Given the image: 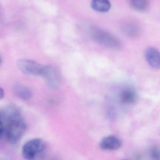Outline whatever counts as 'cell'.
Instances as JSON below:
<instances>
[{"instance_id": "obj_1", "label": "cell", "mask_w": 160, "mask_h": 160, "mask_svg": "<svg viewBox=\"0 0 160 160\" xmlns=\"http://www.w3.org/2000/svg\"><path fill=\"white\" fill-rule=\"evenodd\" d=\"M26 130V125L21 118L13 120L5 127L0 128L1 138L15 144L23 136Z\"/></svg>"}, {"instance_id": "obj_2", "label": "cell", "mask_w": 160, "mask_h": 160, "mask_svg": "<svg viewBox=\"0 0 160 160\" xmlns=\"http://www.w3.org/2000/svg\"><path fill=\"white\" fill-rule=\"evenodd\" d=\"M90 35L96 42L110 48L119 49L122 46L120 40L115 36L100 28H91Z\"/></svg>"}, {"instance_id": "obj_3", "label": "cell", "mask_w": 160, "mask_h": 160, "mask_svg": "<svg viewBox=\"0 0 160 160\" xmlns=\"http://www.w3.org/2000/svg\"><path fill=\"white\" fill-rule=\"evenodd\" d=\"M46 144L42 139L35 138L26 142L22 148V156L26 160H34L45 150Z\"/></svg>"}, {"instance_id": "obj_4", "label": "cell", "mask_w": 160, "mask_h": 160, "mask_svg": "<svg viewBox=\"0 0 160 160\" xmlns=\"http://www.w3.org/2000/svg\"><path fill=\"white\" fill-rule=\"evenodd\" d=\"M17 66L22 73L26 75L43 76L45 66L31 60L20 59L17 62Z\"/></svg>"}, {"instance_id": "obj_5", "label": "cell", "mask_w": 160, "mask_h": 160, "mask_svg": "<svg viewBox=\"0 0 160 160\" xmlns=\"http://www.w3.org/2000/svg\"><path fill=\"white\" fill-rule=\"evenodd\" d=\"M21 118L20 110L15 105L4 107L0 112V125L5 127L13 120Z\"/></svg>"}, {"instance_id": "obj_6", "label": "cell", "mask_w": 160, "mask_h": 160, "mask_svg": "<svg viewBox=\"0 0 160 160\" xmlns=\"http://www.w3.org/2000/svg\"><path fill=\"white\" fill-rule=\"evenodd\" d=\"M121 31L124 35L129 38H138L142 32L140 25L134 21H128L122 23L121 26Z\"/></svg>"}, {"instance_id": "obj_7", "label": "cell", "mask_w": 160, "mask_h": 160, "mask_svg": "<svg viewBox=\"0 0 160 160\" xmlns=\"http://www.w3.org/2000/svg\"><path fill=\"white\" fill-rule=\"evenodd\" d=\"M145 56L147 63L154 69L160 68V52L153 47L147 48L146 50Z\"/></svg>"}, {"instance_id": "obj_8", "label": "cell", "mask_w": 160, "mask_h": 160, "mask_svg": "<svg viewBox=\"0 0 160 160\" xmlns=\"http://www.w3.org/2000/svg\"><path fill=\"white\" fill-rule=\"evenodd\" d=\"M122 146V142L116 136L109 135L104 137L100 143L101 149L105 150H116Z\"/></svg>"}, {"instance_id": "obj_9", "label": "cell", "mask_w": 160, "mask_h": 160, "mask_svg": "<svg viewBox=\"0 0 160 160\" xmlns=\"http://www.w3.org/2000/svg\"><path fill=\"white\" fill-rule=\"evenodd\" d=\"M42 77L44 78L49 86L56 88L60 84L59 76L56 70L51 66H45V70Z\"/></svg>"}, {"instance_id": "obj_10", "label": "cell", "mask_w": 160, "mask_h": 160, "mask_svg": "<svg viewBox=\"0 0 160 160\" xmlns=\"http://www.w3.org/2000/svg\"><path fill=\"white\" fill-rule=\"evenodd\" d=\"M119 98L121 103L123 104L132 105L137 101V93L135 90L132 88H126L120 92Z\"/></svg>"}, {"instance_id": "obj_11", "label": "cell", "mask_w": 160, "mask_h": 160, "mask_svg": "<svg viewBox=\"0 0 160 160\" xmlns=\"http://www.w3.org/2000/svg\"><path fill=\"white\" fill-rule=\"evenodd\" d=\"M91 5L94 10L101 13L108 12L111 6L109 0H92Z\"/></svg>"}, {"instance_id": "obj_12", "label": "cell", "mask_w": 160, "mask_h": 160, "mask_svg": "<svg viewBox=\"0 0 160 160\" xmlns=\"http://www.w3.org/2000/svg\"><path fill=\"white\" fill-rule=\"evenodd\" d=\"M13 91L17 97L22 99H29L32 96V91L30 88L20 84H17L14 85Z\"/></svg>"}, {"instance_id": "obj_13", "label": "cell", "mask_w": 160, "mask_h": 160, "mask_svg": "<svg viewBox=\"0 0 160 160\" xmlns=\"http://www.w3.org/2000/svg\"><path fill=\"white\" fill-rule=\"evenodd\" d=\"M132 7L137 11L142 12L148 9L149 7V0H130Z\"/></svg>"}, {"instance_id": "obj_14", "label": "cell", "mask_w": 160, "mask_h": 160, "mask_svg": "<svg viewBox=\"0 0 160 160\" xmlns=\"http://www.w3.org/2000/svg\"><path fill=\"white\" fill-rule=\"evenodd\" d=\"M148 155L150 160H160V146H153L149 149Z\"/></svg>"}, {"instance_id": "obj_15", "label": "cell", "mask_w": 160, "mask_h": 160, "mask_svg": "<svg viewBox=\"0 0 160 160\" xmlns=\"http://www.w3.org/2000/svg\"><path fill=\"white\" fill-rule=\"evenodd\" d=\"M4 90H3V88H1V90H0V98L1 99L3 98V97H4Z\"/></svg>"}, {"instance_id": "obj_16", "label": "cell", "mask_w": 160, "mask_h": 160, "mask_svg": "<svg viewBox=\"0 0 160 160\" xmlns=\"http://www.w3.org/2000/svg\"><path fill=\"white\" fill-rule=\"evenodd\" d=\"M128 160V159H122V160Z\"/></svg>"}]
</instances>
